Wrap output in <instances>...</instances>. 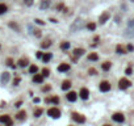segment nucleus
Instances as JSON below:
<instances>
[{"label":"nucleus","mask_w":134,"mask_h":126,"mask_svg":"<svg viewBox=\"0 0 134 126\" xmlns=\"http://www.w3.org/2000/svg\"><path fill=\"white\" fill-rule=\"evenodd\" d=\"M130 85H132L130 80H128V79H125V78L120 79V83H118V87H120V89H126V88H129Z\"/></svg>","instance_id":"nucleus-1"},{"label":"nucleus","mask_w":134,"mask_h":126,"mask_svg":"<svg viewBox=\"0 0 134 126\" xmlns=\"http://www.w3.org/2000/svg\"><path fill=\"white\" fill-rule=\"evenodd\" d=\"M47 114H49L51 118H58L59 116H61V110H59L58 108H50V109L47 110Z\"/></svg>","instance_id":"nucleus-2"},{"label":"nucleus","mask_w":134,"mask_h":126,"mask_svg":"<svg viewBox=\"0 0 134 126\" xmlns=\"http://www.w3.org/2000/svg\"><path fill=\"white\" fill-rule=\"evenodd\" d=\"M112 120L114 121V122H118V124H121L125 121V116H124L122 113H113L112 116Z\"/></svg>","instance_id":"nucleus-3"},{"label":"nucleus","mask_w":134,"mask_h":126,"mask_svg":"<svg viewBox=\"0 0 134 126\" xmlns=\"http://www.w3.org/2000/svg\"><path fill=\"white\" fill-rule=\"evenodd\" d=\"M0 122H1V124H5L7 126H12V125H13V122H12V120H11V117H9L8 114L0 116Z\"/></svg>","instance_id":"nucleus-4"},{"label":"nucleus","mask_w":134,"mask_h":126,"mask_svg":"<svg viewBox=\"0 0 134 126\" xmlns=\"http://www.w3.org/2000/svg\"><path fill=\"white\" fill-rule=\"evenodd\" d=\"M71 116H72V120H74V121H76L78 124H83V122H86V117H84V116H82V114H79V113H72Z\"/></svg>","instance_id":"nucleus-5"},{"label":"nucleus","mask_w":134,"mask_h":126,"mask_svg":"<svg viewBox=\"0 0 134 126\" xmlns=\"http://www.w3.org/2000/svg\"><path fill=\"white\" fill-rule=\"evenodd\" d=\"M110 89V84H109V82H107V80H103L100 83V91L101 92H108Z\"/></svg>","instance_id":"nucleus-6"},{"label":"nucleus","mask_w":134,"mask_h":126,"mask_svg":"<svg viewBox=\"0 0 134 126\" xmlns=\"http://www.w3.org/2000/svg\"><path fill=\"white\" fill-rule=\"evenodd\" d=\"M79 96L82 97V100H87L89 96V91L87 89V88H82L80 92H79Z\"/></svg>","instance_id":"nucleus-7"},{"label":"nucleus","mask_w":134,"mask_h":126,"mask_svg":"<svg viewBox=\"0 0 134 126\" xmlns=\"http://www.w3.org/2000/svg\"><path fill=\"white\" fill-rule=\"evenodd\" d=\"M109 17H110V15H109V12H104L103 15L100 16V18H99V21H100V24H105L108 20H109Z\"/></svg>","instance_id":"nucleus-8"},{"label":"nucleus","mask_w":134,"mask_h":126,"mask_svg":"<svg viewBox=\"0 0 134 126\" xmlns=\"http://www.w3.org/2000/svg\"><path fill=\"white\" fill-rule=\"evenodd\" d=\"M68 70H70V64H67V63H62V64L58 66V71L59 72H67Z\"/></svg>","instance_id":"nucleus-9"},{"label":"nucleus","mask_w":134,"mask_h":126,"mask_svg":"<svg viewBox=\"0 0 134 126\" xmlns=\"http://www.w3.org/2000/svg\"><path fill=\"white\" fill-rule=\"evenodd\" d=\"M44 78H45V76L42 75V74H34V76H33V82H34V83H40V84H41V83L44 82Z\"/></svg>","instance_id":"nucleus-10"},{"label":"nucleus","mask_w":134,"mask_h":126,"mask_svg":"<svg viewBox=\"0 0 134 126\" xmlns=\"http://www.w3.org/2000/svg\"><path fill=\"white\" fill-rule=\"evenodd\" d=\"M16 118H17L18 121H24V120L26 118V112H25V110H20V112L16 114Z\"/></svg>","instance_id":"nucleus-11"},{"label":"nucleus","mask_w":134,"mask_h":126,"mask_svg":"<svg viewBox=\"0 0 134 126\" xmlns=\"http://www.w3.org/2000/svg\"><path fill=\"white\" fill-rule=\"evenodd\" d=\"M66 97H67V100H68V101H72V102H74V101L76 100L78 95H76V93H75V92L72 91V92H68L67 95H66Z\"/></svg>","instance_id":"nucleus-12"},{"label":"nucleus","mask_w":134,"mask_h":126,"mask_svg":"<svg viewBox=\"0 0 134 126\" xmlns=\"http://www.w3.org/2000/svg\"><path fill=\"white\" fill-rule=\"evenodd\" d=\"M61 88H62V91H67V89H70V88H71V82H70V80H64V82L62 83Z\"/></svg>","instance_id":"nucleus-13"},{"label":"nucleus","mask_w":134,"mask_h":126,"mask_svg":"<svg viewBox=\"0 0 134 126\" xmlns=\"http://www.w3.org/2000/svg\"><path fill=\"white\" fill-rule=\"evenodd\" d=\"M8 80H9V72H3L1 78H0V82L3 84H5V83H8Z\"/></svg>","instance_id":"nucleus-14"},{"label":"nucleus","mask_w":134,"mask_h":126,"mask_svg":"<svg viewBox=\"0 0 134 126\" xmlns=\"http://www.w3.org/2000/svg\"><path fill=\"white\" fill-rule=\"evenodd\" d=\"M86 51H84V49H80V47H78V49H75L74 50V57H80V55H83Z\"/></svg>","instance_id":"nucleus-15"},{"label":"nucleus","mask_w":134,"mask_h":126,"mask_svg":"<svg viewBox=\"0 0 134 126\" xmlns=\"http://www.w3.org/2000/svg\"><path fill=\"white\" fill-rule=\"evenodd\" d=\"M50 7V0H42L40 4V8L41 9H46V8H49Z\"/></svg>","instance_id":"nucleus-16"},{"label":"nucleus","mask_w":134,"mask_h":126,"mask_svg":"<svg viewBox=\"0 0 134 126\" xmlns=\"http://www.w3.org/2000/svg\"><path fill=\"white\" fill-rule=\"evenodd\" d=\"M51 43H53V42L50 40H45L42 43H41V47H42V49H47L49 46H51Z\"/></svg>","instance_id":"nucleus-17"},{"label":"nucleus","mask_w":134,"mask_h":126,"mask_svg":"<svg viewBox=\"0 0 134 126\" xmlns=\"http://www.w3.org/2000/svg\"><path fill=\"white\" fill-rule=\"evenodd\" d=\"M17 63H18V66H20V67H25V66H28V63H29V62H28L26 58H21Z\"/></svg>","instance_id":"nucleus-18"},{"label":"nucleus","mask_w":134,"mask_h":126,"mask_svg":"<svg viewBox=\"0 0 134 126\" xmlns=\"http://www.w3.org/2000/svg\"><path fill=\"white\" fill-rule=\"evenodd\" d=\"M46 102H54V104H58L59 102V99L57 96H54V97H47L46 99Z\"/></svg>","instance_id":"nucleus-19"},{"label":"nucleus","mask_w":134,"mask_h":126,"mask_svg":"<svg viewBox=\"0 0 134 126\" xmlns=\"http://www.w3.org/2000/svg\"><path fill=\"white\" fill-rule=\"evenodd\" d=\"M50 59H51V53H46V54H44V57H42V60H44L45 63H47Z\"/></svg>","instance_id":"nucleus-20"},{"label":"nucleus","mask_w":134,"mask_h":126,"mask_svg":"<svg viewBox=\"0 0 134 126\" xmlns=\"http://www.w3.org/2000/svg\"><path fill=\"white\" fill-rule=\"evenodd\" d=\"M110 66H112V64H110V62H104L103 66H101V68H103L104 71H109V70H110Z\"/></svg>","instance_id":"nucleus-21"},{"label":"nucleus","mask_w":134,"mask_h":126,"mask_svg":"<svg viewBox=\"0 0 134 126\" xmlns=\"http://www.w3.org/2000/svg\"><path fill=\"white\" fill-rule=\"evenodd\" d=\"M80 21H82L80 18H78V20L75 21V25L71 26V29H72V30H78V29H79V28H80Z\"/></svg>","instance_id":"nucleus-22"},{"label":"nucleus","mask_w":134,"mask_h":126,"mask_svg":"<svg viewBox=\"0 0 134 126\" xmlns=\"http://www.w3.org/2000/svg\"><path fill=\"white\" fill-rule=\"evenodd\" d=\"M61 49L62 50H67V49H70V42H67V41H64L61 43Z\"/></svg>","instance_id":"nucleus-23"},{"label":"nucleus","mask_w":134,"mask_h":126,"mask_svg":"<svg viewBox=\"0 0 134 126\" xmlns=\"http://www.w3.org/2000/svg\"><path fill=\"white\" fill-rule=\"evenodd\" d=\"M88 59H89V60H97V59H99V55L96 54V53H91V54L88 55Z\"/></svg>","instance_id":"nucleus-24"},{"label":"nucleus","mask_w":134,"mask_h":126,"mask_svg":"<svg viewBox=\"0 0 134 126\" xmlns=\"http://www.w3.org/2000/svg\"><path fill=\"white\" fill-rule=\"evenodd\" d=\"M9 28H12V29H15L16 32H20V28H18V25L16 24V22H9Z\"/></svg>","instance_id":"nucleus-25"},{"label":"nucleus","mask_w":134,"mask_h":126,"mask_svg":"<svg viewBox=\"0 0 134 126\" xmlns=\"http://www.w3.org/2000/svg\"><path fill=\"white\" fill-rule=\"evenodd\" d=\"M7 5H5V4H1V3H0V15H3V13H5L7 12Z\"/></svg>","instance_id":"nucleus-26"},{"label":"nucleus","mask_w":134,"mask_h":126,"mask_svg":"<svg viewBox=\"0 0 134 126\" xmlns=\"http://www.w3.org/2000/svg\"><path fill=\"white\" fill-rule=\"evenodd\" d=\"M87 29L91 30V32H93L96 29V24H93V22H89V24H87Z\"/></svg>","instance_id":"nucleus-27"},{"label":"nucleus","mask_w":134,"mask_h":126,"mask_svg":"<svg viewBox=\"0 0 134 126\" xmlns=\"http://www.w3.org/2000/svg\"><path fill=\"white\" fill-rule=\"evenodd\" d=\"M117 53H118V54H125V53H126V49H124L121 45H118V46H117Z\"/></svg>","instance_id":"nucleus-28"},{"label":"nucleus","mask_w":134,"mask_h":126,"mask_svg":"<svg viewBox=\"0 0 134 126\" xmlns=\"http://www.w3.org/2000/svg\"><path fill=\"white\" fill-rule=\"evenodd\" d=\"M37 71H38V67L34 66V64L29 67V72H30V74H37Z\"/></svg>","instance_id":"nucleus-29"},{"label":"nucleus","mask_w":134,"mask_h":126,"mask_svg":"<svg viewBox=\"0 0 134 126\" xmlns=\"http://www.w3.org/2000/svg\"><path fill=\"white\" fill-rule=\"evenodd\" d=\"M42 113H44V110L41 109V108H38V109H36V110H34V117H40V116L42 114Z\"/></svg>","instance_id":"nucleus-30"},{"label":"nucleus","mask_w":134,"mask_h":126,"mask_svg":"<svg viewBox=\"0 0 134 126\" xmlns=\"http://www.w3.org/2000/svg\"><path fill=\"white\" fill-rule=\"evenodd\" d=\"M7 64H8V66H11L12 68H15V67H16L15 64H13V60H12L11 58H8V59H7Z\"/></svg>","instance_id":"nucleus-31"},{"label":"nucleus","mask_w":134,"mask_h":126,"mask_svg":"<svg viewBox=\"0 0 134 126\" xmlns=\"http://www.w3.org/2000/svg\"><path fill=\"white\" fill-rule=\"evenodd\" d=\"M42 75H44L45 78H47V76L50 75V71H49L47 68H44V70H42Z\"/></svg>","instance_id":"nucleus-32"},{"label":"nucleus","mask_w":134,"mask_h":126,"mask_svg":"<svg viewBox=\"0 0 134 126\" xmlns=\"http://www.w3.org/2000/svg\"><path fill=\"white\" fill-rule=\"evenodd\" d=\"M89 75H97V71L95 68H89Z\"/></svg>","instance_id":"nucleus-33"},{"label":"nucleus","mask_w":134,"mask_h":126,"mask_svg":"<svg viewBox=\"0 0 134 126\" xmlns=\"http://www.w3.org/2000/svg\"><path fill=\"white\" fill-rule=\"evenodd\" d=\"M36 24H38V25H45V22L42 21V20H40V18H36Z\"/></svg>","instance_id":"nucleus-34"},{"label":"nucleus","mask_w":134,"mask_h":126,"mask_svg":"<svg viewBox=\"0 0 134 126\" xmlns=\"http://www.w3.org/2000/svg\"><path fill=\"white\" fill-rule=\"evenodd\" d=\"M125 72H126V75H132V72H133V70H132V67H128Z\"/></svg>","instance_id":"nucleus-35"},{"label":"nucleus","mask_w":134,"mask_h":126,"mask_svg":"<svg viewBox=\"0 0 134 126\" xmlns=\"http://www.w3.org/2000/svg\"><path fill=\"white\" fill-rule=\"evenodd\" d=\"M24 3H25V5H32V4H33V0H24Z\"/></svg>","instance_id":"nucleus-36"},{"label":"nucleus","mask_w":134,"mask_h":126,"mask_svg":"<svg viewBox=\"0 0 134 126\" xmlns=\"http://www.w3.org/2000/svg\"><path fill=\"white\" fill-rule=\"evenodd\" d=\"M42 89H44V92H47V91L51 89V87H50V85H45V87L42 88Z\"/></svg>","instance_id":"nucleus-37"},{"label":"nucleus","mask_w":134,"mask_h":126,"mask_svg":"<svg viewBox=\"0 0 134 126\" xmlns=\"http://www.w3.org/2000/svg\"><path fill=\"white\" fill-rule=\"evenodd\" d=\"M36 57H37V58H38V59H40V58H42V57H44V54H42V53H41V51H37V54H36Z\"/></svg>","instance_id":"nucleus-38"},{"label":"nucleus","mask_w":134,"mask_h":126,"mask_svg":"<svg viewBox=\"0 0 134 126\" xmlns=\"http://www.w3.org/2000/svg\"><path fill=\"white\" fill-rule=\"evenodd\" d=\"M57 9H58V11H62V9H66V8H64V5H63V4H58Z\"/></svg>","instance_id":"nucleus-39"},{"label":"nucleus","mask_w":134,"mask_h":126,"mask_svg":"<svg viewBox=\"0 0 134 126\" xmlns=\"http://www.w3.org/2000/svg\"><path fill=\"white\" fill-rule=\"evenodd\" d=\"M126 50H128V51H133V50H134L133 45H128V46H126Z\"/></svg>","instance_id":"nucleus-40"},{"label":"nucleus","mask_w":134,"mask_h":126,"mask_svg":"<svg viewBox=\"0 0 134 126\" xmlns=\"http://www.w3.org/2000/svg\"><path fill=\"white\" fill-rule=\"evenodd\" d=\"M18 83H20V78H16L15 80H13V84H15V85H18Z\"/></svg>","instance_id":"nucleus-41"},{"label":"nucleus","mask_w":134,"mask_h":126,"mask_svg":"<svg viewBox=\"0 0 134 126\" xmlns=\"http://www.w3.org/2000/svg\"><path fill=\"white\" fill-rule=\"evenodd\" d=\"M33 33H34V36H36V37H41V32H40V30H34Z\"/></svg>","instance_id":"nucleus-42"},{"label":"nucleus","mask_w":134,"mask_h":126,"mask_svg":"<svg viewBox=\"0 0 134 126\" xmlns=\"http://www.w3.org/2000/svg\"><path fill=\"white\" fill-rule=\"evenodd\" d=\"M21 104H22V102H21V101H17L15 106H16V108H20V106H21Z\"/></svg>","instance_id":"nucleus-43"},{"label":"nucleus","mask_w":134,"mask_h":126,"mask_svg":"<svg viewBox=\"0 0 134 126\" xmlns=\"http://www.w3.org/2000/svg\"><path fill=\"white\" fill-rule=\"evenodd\" d=\"M50 21H51V22H54V24H55V22H58L57 20H55V18H50Z\"/></svg>","instance_id":"nucleus-44"},{"label":"nucleus","mask_w":134,"mask_h":126,"mask_svg":"<svg viewBox=\"0 0 134 126\" xmlns=\"http://www.w3.org/2000/svg\"><path fill=\"white\" fill-rule=\"evenodd\" d=\"M104 126H110V125H104Z\"/></svg>","instance_id":"nucleus-45"},{"label":"nucleus","mask_w":134,"mask_h":126,"mask_svg":"<svg viewBox=\"0 0 134 126\" xmlns=\"http://www.w3.org/2000/svg\"><path fill=\"white\" fill-rule=\"evenodd\" d=\"M133 1H134V0H133Z\"/></svg>","instance_id":"nucleus-46"}]
</instances>
